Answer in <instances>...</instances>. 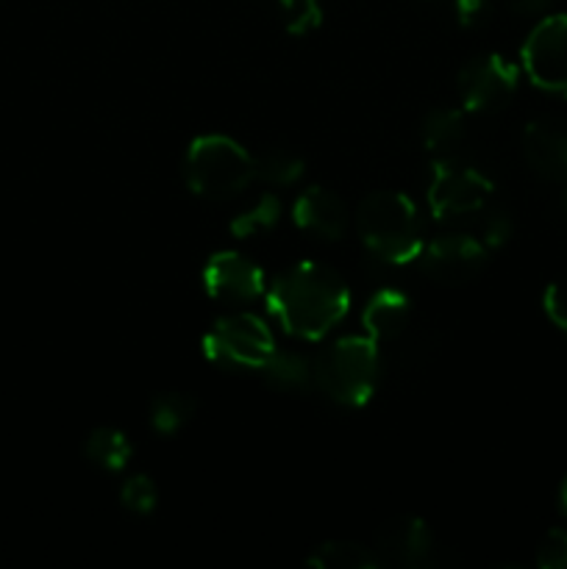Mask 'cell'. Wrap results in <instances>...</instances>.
I'll list each match as a JSON object with an SVG mask.
<instances>
[{
  "label": "cell",
  "mask_w": 567,
  "mask_h": 569,
  "mask_svg": "<svg viewBox=\"0 0 567 569\" xmlns=\"http://www.w3.org/2000/svg\"><path fill=\"white\" fill-rule=\"evenodd\" d=\"M559 509L565 511V517H567V478L561 481V487H559Z\"/></svg>",
  "instance_id": "29"
},
{
  "label": "cell",
  "mask_w": 567,
  "mask_h": 569,
  "mask_svg": "<svg viewBox=\"0 0 567 569\" xmlns=\"http://www.w3.org/2000/svg\"><path fill=\"white\" fill-rule=\"evenodd\" d=\"M259 372L270 387L281 392H304L315 383V361L298 350H272Z\"/></svg>",
  "instance_id": "16"
},
{
  "label": "cell",
  "mask_w": 567,
  "mask_h": 569,
  "mask_svg": "<svg viewBox=\"0 0 567 569\" xmlns=\"http://www.w3.org/2000/svg\"><path fill=\"white\" fill-rule=\"evenodd\" d=\"M528 81L567 98V14H550L531 28L520 50Z\"/></svg>",
  "instance_id": "8"
},
{
  "label": "cell",
  "mask_w": 567,
  "mask_h": 569,
  "mask_svg": "<svg viewBox=\"0 0 567 569\" xmlns=\"http://www.w3.org/2000/svg\"><path fill=\"white\" fill-rule=\"evenodd\" d=\"M276 350L270 328L250 311L217 317L203 337L206 359L233 370H261Z\"/></svg>",
  "instance_id": "5"
},
{
  "label": "cell",
  "mask_w": 567,
  "mask_h": 569,
  "mask_svg": "<svg viewBox=\"0 0 567 569\" xmlns=\"http://www.w3.org/2000/svg\"><path fill=\"white\" fill-rule=\"evenodd\" d=\"M195 409H198V403H195L192 395L161 392L150 400V426H153L156 433L172 437V433H178L189 420H192Z\"/></svg>",
  "instance_id": "20"
},
{
  "label": "cell",
  "mask_w": 567,
  "mask_h": 569,
  "mask_svg": "<svg viewBox=\"0 0 567 569\" xmlns=\"http://www.w3.org/2000/svg\"><path fill=\"white\" fill-rule=\"evenodd\" d=\"M550 3H554V0H506V6H509L515 14H539V11L548 9Z\"/></svg>",
  "instance_id": "28"
},
{
  "label": "cell",
  "mask_w": 567,
  "mask_h": 569,
  "mask_svg": "<svg viewBox=\"0 0 567 569\" xmlns=\"http://www.w3.org/2000/svg\"><path fill=\"white\" fill-rule=\"evenodd\" d=\"M537 567L567 569V528H554L537 545Z\"/></svg>",
  "instance_id": "25"
},
{
  "label": "cell",
  "mask_w": 567,
  "mask_h": 569,
  "mask_svg": "<svg viewBox=\"0 0 567 569\" xmlns=\"http://www.w3.org/2000/svg\"><path fill=\"white\" fill-rule=\"evenodd\" d=\"M565 209H567V192H565Z\"/></svg>",
  "instance_id": "30"
},
{
  "label": "cell",
  "mask_w": 567,
  "mask_h": 569,
  "mask_svg": "<svg viewBox=\"0 0 567 569\" xmlns=\"http://www.w3.org/2000/svg\"><path fill=\"white\" fill-rule=\"evenodd\" d=\"M495 187L476 167L461 164V159L434 164L428 183V206L437 220H459L476 217L493 198Z\"/></svg>",
  "instance_id": "6"
},
{
  "label": "cell",
  "mask_w": 567,
  "mask_h": 569,
  "mask_svg": "<svg viewBox=\"0 0 567 569\" xmlns=\"http://www.w3.org/2000/svg\"><path fill=\"white\" fill-rule=\"evenodd\" d=\"M120 503L133 515H150L159 503V489H156L153 478L128 476L120 487Z\"/></svg>",
  "instance_id": "24"
},
{
  "label": "cell",
  "mask_w": 567,
  "mask_h": 569,
  "mask_svg": "<svg viewBox=\"0 0 567 569\" xmlns=\"http://www.w3.org/2000/svg\"><path fill=\"white\" fill-rule=\"evenodd\" d=\"M465 142H467V126L459 109L439 106V109L428 111L426 120H422V144H426L434 164L459 159Z\"/></svg>",
  "instance_id": "15"
},
{
  "label": "cell",
  "mask_w": 567,
  "mask_h": 569,
  "mask_svg": "<svg viewBox=\"0 0 567 569\" xmlns=\"http://www.w3.org/2000/svg\"><path fill=\"white\" fill-rule=\"evenodd\" d=\"M417 261L431 281L442 283V287H459V283L472 281L484 270L487 244L472 233H439L431 242L422 244Z\"/></svg>",
  "instance_id": "9"
},
{
  "label": "cell",
  "mask_w": 567,
  "mask_h": 569,
  "mask_svg": "<svg viewBox=\"0 0 567 569\" xmlns=\"http://www.w3.org/2000/svg\"><path fill=\"white\" fill-rule=\"evenodd\" d=\"M267 306L289 337L322 339L348 315L350 292L331 267L298 261L267 289Z\"/></svg>",
  "instance_id": "1"
},
{
  "label": "cell",
  "mask_w": 567,
  "mask_h": 569,
  "mask_svg": "<svg viewBox=\"0 0 567 569\" xmlns=\"http://www.w3.org/2000/svg\"><path fill=\"white\" fill-rule=\"evenodd\" d=\"M256 178L253 156L226 133L192 139L183 156V181L189 192L206 200H231Z\"/></svg>",
  "instance_id": "3"
},
{
  "label": "cell",
  "mask_w": 567,
  "mask_h": 569,
  "mask_svg": "<svg viewBox=\"0 0 567 569\" xmlns=\"http://www.w3.org/2000/svg\"><path fill=\"white\" fill-rule=\"evenodd\" d=\"M206 295L228 303H250L265 295V272L248 256L237 250H220L209 256L203 267Z\"/></svg>",
  "instance_id": "10"
},
{
  "label": "cell",
  "mask_w": 567,
  "mask_h": 569,
  "mask_svg": "<svg viewBox=\"0 0 567 569\" xmlns=\"http://www.w3.org/2000/svg\"><path fill=\"white\" fill-rule=\"evenodd\" d=\"M543 309L548 315V320L554 322L559 331L567 333V278L548 283L543 295Z\"/></svg>",
  "instance_id": "26"
},
{
  "label": "cell",
  "mask_w": 567,
  "mask_h": 569,
  "mask_svg": "<svg viewBox=\"0 0 567 569\" xmlns=\"http://www.w3.org/2000/svg\"><path fill=\"white\" fill-rule=\"evenodd\" d=\"M278 220H281V200L276 194H261L253 206L239 211L228 228H231L233 237H253V233H265L276 228Z\"/></svg>",
  "instance_id": "21"
},
{
  "label": "cell",
  "mask_w": 567,
  "mask_h": 569,
  "mask_svg": "<svg viewBox=\"0 0 567 569\" xmlns=\"http://www.w3.org/2000/svg\"><path fill=\"white\" fill-rule=\"evenodd\" d=\"M292 220L295 226L304 228V231L315 233L320 239H342L348 231V206L342 203L339 194H334L331 189L322 187H309L306 192L298 194L292 206Z\"/></svg>",
  "instance_id": "13"
},
{
  "label": "cell",
  "mask_w": 567,
  "mask_h": 569,
  "mask_svg": "<svg viewBox=\"0 0 567 569\" xmlns=\"http://www.w3.org/2000/svg\"><path fill=\"white\" fill-rule=\"evenodd\" d=\"M493 14V0H456V17L465 28H478Z\"/></svg>",
  "instance_id": "27"
},
{
  "label": "cell",
  "mask_w": 567,
  "mask_h": 569,
  "mask_svg": "<svg viewBox=\"0 0 567 569\" xmlns=\"http://www.w3.org/2000/svg\"><path fill=\"white\" fill-rule=\"evenodd\" d=\"M131 453L133 448L131 442H128L126 433H122L120 428H111V426L94 428V431L87 437V442H83V456H87L94 467L109 472L122 470V467L131 461Z\"/></svg>",
  "instance_id": "18"
},
{
  "label": "cell",
  "mask_w": 567,
  "mask_h": 569,
  "mask_svg": "<svg viewBox=\"0 0 567 569\" xmlns=\"http://www.w3.org/2000/svg\"><path fill=\"white\" fill-rule=\"evenodd\" d=\"M306 565L315 569H381L384 561L376 548L348 542V539H334V542L317 545L306 556Z\"/></svg>",
  "instance_id": "17"
},
{
  "label": "cell",
  "mask_w": 567,
  "mask_h": 569,
  "mask_svg": "<svg viewBox=\"0 0 567 569\" xmlns=\"http://www.w3.org/2000/svg\"><path fill=\"white\" fill-rule=\"evenodd\" d=\"M253 167L256 178H261L270 187H289L304 176L306 161L292 148H267L259 156H253Z\"/></svg>",
  "instance_id": "19"
},
{
  "label": "cell",
  "mask_w": 567,
  "mask_h": 569,
  "mask_svg": "<svg viewBox=\"0 0 567 569\" xmlns=\"http://www.w3.org/2000/svg\"><path fill=\"white\" fill-rule=\"evenodd\" d=\"M523 153L539 178L567 187V120L539 117L528 122L523 131Z\"/></svg>",
  "instance_id": "12"
},
{
  "label": "cell",
  "mask_w": 567,
  "mask_h": 569,
  "mask_svg": "<svg viewBox=\"0 0 567 569\" xmlns=\"http://www.w3.org/2000/svg\"><path fill=\"white\" fill-rule=\"evenodd\" d=\"M381 356L372 337H342L315 359V387L334 403L361 409L376 395Z\"/></svg>",
  "instance_id": "4"
},
{
  "label": "cell",
  "mask_w": 567,
  "mask_h": 569,
  "mask_svg": "<svg viewBox=\"0 0 567 569\" xmlns=\"http://www.w3.org/2000/svg\"><path fill=\"white\" fill-rule=\"evenodd\" d=\"M281 14L284 26L292 37H306L322 22L320 0H281Z\"/></svg>",
  "instance_id": "23"
},
{
  "label": "cell",
  "mask_w": 567,
  "mask_h": 569,
  "mask_svg": "<svg viewBox=\"0 0 567 569\" xmlns=\"http://www.w3.org/2000/svg\"><path fill=\"white\" fill-rule=\"evenodd\" d=\"M356 233L361 244L389 264L415 261L422 250V226L409 194L381 189L356 206Z\"/></svg>",
  "instance_id": "2"
},
{
  "label": "cell",
  "mask_w": 567,
  "mask_h": 569,
  "mask_svg": "<svg viewBox=\"0 0 567 569\" xmlns=\"http://www.w3.org/2000/svg\"><path fill=\"white\" fill-rule=\"evenodd\" d=\"M478 239L489 248H504L506 242L515 233V222H511V214L500 206L487 203L481 211H478Z\"/></svg>",
  "instance_id": "22"
},
{
  "label": "cell",
  "mask_w": 567,
  "mask_h": 569,
  "mask_svg": "<svg viewBox=\"0 0 567 569\" xmlns=\"http://www.w3.org/2000/svg\"><path fill=\"white\" fill-rule=\"evenodd\" d=\"M520 83V72L509 59L498 53H484L467 61L456 76L461 106L472 114H495L511 103Z\"/></svg>",
  "instance_id": "7"
},
{
  "label": "cell",
  "mask_w": 567,
  "mask_h": 569,
  "mask_svg": "<svg viewBox=\"0 0 567 569\" xmlns=\"http://www.w3.org/2000/svg\"><path fill=\"white\" fill-rule=\"evenodd\" d=\"M411 320V300L406 298L400 289L384 287L367 300L365 315H361V322H365L367 337H372L376 342H395L400 333L406 331Z\"/></svg>",
  "instance_id": "14"
},
{
  "label": "cell",
  "mask_w": 567,
  "mask_h": 569,
  "mask_svg": "<svg viewBox=\"0 0 567 569\" xmlns=\"http://www.w3.org/2000/svg\"><path fill=\"white\" fill-rule=\"evenodd\" d=\"M372 548L381 556L384 567H426L434 559V533L420 517H392V520H387L376 531V545Z\"/></svg>",
  "instance_id": "11"
}]
</instances>
